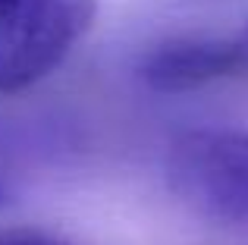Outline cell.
<instances>
[{
    "instance_id": "obj_1",
    "label": "cell",
    "mask_w": 248,
    "mask_h": 245,
    "mask_svg": "<svg viewBox=\"0 0 248 245\" xmlns=\"http://www.w3.org/2000/svg\"><path fill=\"white\" fill-rule=\"evenodd\" d=\"M97 0H0V94L47 79L88 35Z\"/></svg>"
},
{
    "instance_id": "obj_2",
    "label": "cell",
    "mask_w": 248,
    "mask_h": 245,
    "mask_svg": "<svg viewBox=\"0 0 248 245\" xmlns=\"http://www.w3.org/2000/svg\"><path fill=\"white\" fill-rule=\"evenodd\" d=\"M167 185L186 208L217 223H248V132L188 129L167 151Z\"/></svg>"
},
{
    "instance_id": "obj_3",
    "label": "cell",
    "mask_w": 248,
    "mask_h": 245,
    "mask_svg": "<svg viewBox=\"0 0 248 245\" xmlns=\"http://www.w3.org/2000/svg\"><path fill=\"white\" fill-rule=\"evenodd\" d=\"M248 69V41L179 35L154 44L139 63V79L157 94H186L236 79Z\"/></svg>"
},
{
    "instance_id": "obj_4",
    "label": "cell",
    "mask_w": 248,
    "mask_h": 245,
    "mask_svg": "<svg viewBox=\"0 0 248 245\" xmlns=\"http://www.w3.org/2000/svg\"><path fill=\"white\" fill-rule=\"evenodd\" d=\"M0 245H73L41 230H0Z\"/></svg>"
},
{
    "instance_id": "obj_5",
    "label": "cell",
    "mask_w": 248,
    "mask_h": 245,
    "mask_svg": "<svg viewBox=\"0 0 248 245\" xmlns=\"http://www.w3.org/2000/svg\"><path fill=\"white\" fill-rule=\"evenodd\" d=\"M6 201H10V185H6V179L0 176V208H3Z\"/></svg>"
}]
</instances>
